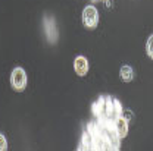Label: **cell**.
I'll use <instances>...</instances> for the list:
<instances>
[{
	"label": "cell",
	"mask_w": 153,
	"mask_h": 151,
	"mask_svg": "<svg viewBox=\"0 0 153 151\" xmlns=\"http://www.w3.org/2000/svg\"><path fill=\"white\" fill-rule=\"evenodd\" d=\"M115 131H116L119 138L127 136V133H128V120L124 119L122 116L116 117V119H115Z\"/></svg>",
	"instance_id": "cell-5"
},
{
	"label": "cell",
	"mask_w": 153,
	"mask_h": 151,
	"mask_svg": "<svg viewBox=\"0 0 153 151\" xmlns=\"http://www.w3.org/2000/svg\"><path fill=\"white\" fill-rule=\"evenodd\" d=\"M74 69L78 76H85L88 72V60L84 56H78L74 60Z\"/></svg>",
	"instance_id": "cell-4"
},
{
	"label": "cell",
	"mask_w": 153,
	"mask_h": 151,
	"mask_svg": "<svg viewBox=\"0 0 153 151\" xmlns=\"http://www.w3.org/2000/svg\"><path fill=\"white\" fill-rule=\"evenodd\" d=\"M10 84L13 87V90L16 91H22L27 85V74L22 68H15L12 71V75H10Z\"/></svg>",
	"instance_id": "cell-1"
},
{
	"label": "cell",
	"mask_w": 153,
	"mask_h": 151,
	"mask_svg": "<svg viewBox=\"0 0 153 151\" xmlns=\"http://www.w3.org/2000/svg\"><path fill=\"white\" fill-rule=\"evenodd\" d=\"M97 22H99V13H97L96 7L87 6L82 10V24L87 28H96L97 27Z\"/></svg>",
	"instance_id": "cell-2"
},
{
	"label": "cell",
	"mask_w": 153,
	"mask_h": 151,
	"mask_svg": "<svg viewBox=\"0 0 153 151\" xmlns=\"http://www.w3.org/2000/svg\"><path fill=\"white\" fill-rule=\"evenodd\" d=\"M91 1H99V0H91Z\"/></svg>",
	"instance_id": "cell-10"
},
{
	"label": "cell",
	"mask_w": 153,
	"mask_h": 151,
	"mask_svg": "<svg viewBox=\"0 0 153 151\" xmlns=\"http://www.w3.org/2000/svg\"><path fill=\"white\" fill-rule=\"evenodd\" d=\"M119 76L124 82H130L134 78V71L130 68V66H122L121 71H119Z\"/></svg>",
	"instance_id": "cell-6"
},
{
	"label": "cell",
	"mask_w": 153,
	"mask_h": 151,
	"mask_svg": "<svg viewBox=\"0 0 153 151\" xmlns=\"http://www.w3.org/2000/svg\"><path fill=\"white\" fill-rule=\"evenodd\" d=\"M121 116H122L124 119H127L128 122H130V120L133 119V113H131V110H125V112L122 110V114H121Z\"/></svg>",
	"instance_id": "cell-9"
},
{
	"label": "cell",
	"mask_w": 153,
	"mask_h": 151,
	"mask_svg": "<svg viewBox=\"0 0 153 151\" xmlns=\"http://www.w3.org/2000/svg\"><path fill=\"white\" fill-rule=\"evenodd\" d=\"M146 52H147V56L153 59V35L147 38V43H146Z\"/></svg>",
	"instance_id": "cell-7"
},
{
	"label": "cell",
	"mask_w": 153,
	"mask_h": 151,
	"mask_svg": "<svg viewBox=\"0 0 153 151\" xmlns=\"http://www.w3.org/2000/svg\"><path fill=\"white\" fill-rule=\"evenodd\" d=\"M6 148H7V141H6L4 135L0 133V151H4Z\"/></svg>",
	"instance_id": "cell-8"
},
{
	"label": "cell",
	"mask_w": 153,
	"mask_h": 151,
	"mask_svg": "<svg viewBox=\"0 0 153 151\" xmlns=\"http://www.w3.org/2000/svg\"><path fill=\"white\" fill-rule=\"evenodd\" d=\"M44 28H46V37L49 40V43H56L57 38V31L56 25H55V19L52 16H46L44 18Z\"/></svg>",
	"instance_id": "cell-3"
}]
</instances>
